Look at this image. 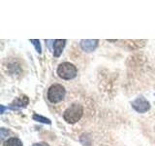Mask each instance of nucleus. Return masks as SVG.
Listing matches in <instances>:
<instances>
[{"label":"nucleus","instance_id":"1","mask_svg":"<svg viewBox=\"0 0 155 146\" xmlns=\"http://www.w3.org/2000/svg\"><path fill=\"white\" fill-rule=\"evenodd\" d=\"M82 114H84V107L79 103H74L65 110L63 118L67 123L74 124L81 118Z\"/></svg>","mask_w":155,"mask_h":146},{"label":"nucleus","instance_id":"2","mask_svg":"<svg viewBox=\"0 0 155 146\" xmlns=\"http://www.w3.org/2000/svg\"><path fill=\"white\" fill-rule=\"evenodd\" d=\"M77 67L70 62H63L57 68V74L64 80H70L77 75Z\"/></svg>","mask_w":155,"mask_h":146},{"label":"nucleus","instance_id":"3","mask_svg":"<svg viewBox=\"0 0 155 146\" xmlns=\"http://www.w3.org/2000/svg\"><path fill=\"white\" fill-rule=\"evenodd\" d=\"M65 89L62 85L59 84H54L50 87L48 92V99L52 103H56V102H59L63 100L65 96Z\"/></svg>","mask_w":155,"mask_h":146},{"label":"nucleus","instance_id":"4","mask_svg":"<svg viewBox=\"0 0 155 146\" xmlns=\"http://www.w3.org/2000/svg\"><path fill=\"white\" fill-rule=\"evenodd\" d=\"M132 107L137 112H139V113H144V112L149 110L150 103L144 99V97L140 96L132 102Z\"/></svg>","mask_w":155,"mask_h":146},{"label":"nucleus","instance_id":"5","mask_svg":"<svg viewBox=\"0 0 155 146\" xmlns=\"http://www.w3.org/2000/svg\"><path fill=\"white\" fill-rule=\"evenodd\" d=\"M99 40L97 39H86V40L81 41V47L85 52H93L95 49L98 47Z\"/></svg>","mask_w":155,"mask_h":146},{"label":"nucleus","instance_id":"6","mask_svg":"<svg viewBox=\"0 0 155 146\" xmlns=\"http://www.w3.org/2000/svg\"><path fill=\"white\" fill-rule=\"evenodd\" d=\"M66 45V40L65 39H57L53 43V56L55 57H60V55L63 52V49H64Z\"/></svg>","mask_w":155,"mask_h":146},{"label":"nucleus","instance_id":"7","mask_svg":"<svg viewBox=\"0 0 155 146\" xmlns=\"http://www.w3.org/2000/svg\"><path fill=\"white\" fill-rule=\"evenodd\" d=\"M28 102H29L28 97L25 96H19L18 99H15L13 101V103L11 104V106L13 109L17 108V107H25L28 104Z\"/></svg>","mask_w":155,"mask_h":146},{"label":"nucleus","instance_id":"8","mask_svg":"<svg viewBox=\"0 0 155 146\" xmlns=\"http://www.w3.org/2000/svg\"><path fill=\"white\" fill-rule=\"evenodd\" d=\"M3 146H22V143L18 138L12 137V138H9L8 140L5 141Z\"/></svg>","mask_w":155,"mask_h":146},{"label":"nucleus","instance_id":"9","mask_svg":"<svg viewBox=\"0 0 155 146\" xmlns=\"http://www.w3.org/2000/svg\"><path fill=\"white\" fill-rule=\"evenodd\" d=\"M33 119L35 121H38V122H41V123H45V124H51V121L50 119L48 118H45V117H43L41 115H38V114H34L33 115Z\"/></svg>","mask_w":155,"mask_h":146},{"label":"nucleus","instance_id":"10","mask_svg":"<svg viewBox=\"0 0 155 146\" xmlns=\"http://www.w3.org/2000/svg\"><path fill=\"white\" fill-rule=\"evenodd\" d=\"M30 42L33 44L34 46H35V48H36V51H37L39 54H41V52H42V48H41V44H40V41H39L38 39H32V40H30Z\"/></svg>","mask_w":155,"mask_h":146},{"label":"nucleus","instance_id":"11","mask_svg":"<svg viewBox=\"0 0 155 146\" xmlns=\"http://www.w3.org/2000/svg\"><path fill=\"white\" fill-rule=\"evenodd\" d=\"M0 131H1V138L4 139L5 137H6V135L9 134V130H6L4 128H1L0 129Z\"/></svg>","mask_w":155,"mask_h":146},{"label":"nucleus","instance_id":"12","mask_svg":"<svg viewBox=\"0 0 155 146\" xmlns=\"http://www.w3.org/2000/svg\"><path fill=\"white\" fill-rule=\"evenodd\" d=\"M33 146H50V145L45 143V142H40V143H35Z\"/></svg>","mask_w":155,"mask_h":146},{"label":"nucleus","instance_id":"13","mask_svg":"<svg viewBox=\"0 0 155 146\" xmlns=\"http://www.w3.org/2000/svg\"><path fill=\"white\" fill-rule=\"evenodd\" d=\"M5 107H4V105H1V113H4V111H5Z\"/></svg>","mask_w":155,"mask_h":146}]
</instances>
